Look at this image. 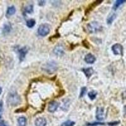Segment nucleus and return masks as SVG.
I'll use <instances>...</instances> for the list:
<instances>
[{"label": "nucleus", "mask_w": 126, "mask_h": 126, "mask_svg": "<svg viewBox=\"0 0 126 126\" xmlns=\"http://www.w3.org/2000/svg\"><path fill=\"white\" fill-rule=\"evenodd\" d=\"M96 95H97V92H96V91L94 90L91 91V92H90L88 93V97L90 98V100H94V99L96 98Z\"/></svg>", "instance_id": "f3484780"}, {"label": "nucleus", "mask_w": 126, "mask_h": 126, "mask_svg": "<svg viewBox=\"0 0 126 126\" xmlns=\"http://www.w3.org/2000/svg\"><path fill=\"white\" fill-rule=\"evenodd\" d=\"M0 126H8V125L7 124V123L5 121L1 120V121H0Z\"/></svg>", "instance_id": "393cba45"}, {"label": "nucleus", "mask_w": 126, "mask_h": 126, "mask_svg": "<svg viewBox=\"0 0 126 126\" xmlns=\"http://www.w3.org/2000/svg\"><path fill=\"white\" fill-rule=\"evenodd\" d=\"M75 124V122L71 120H67L66 122H64L61 124V126H74Z\"/></svg>", "instance_id": "aec40b11"}, {"label": "nucleus", "mask_w": 126, "mask_h": 126, "mask_svg": "<svg viewBox=\"0 0 126 126\" xmlns=\"http://www.w3.org/2000/svg\"><path fill=\"white\" fill-rule=\"evenodd\" d=\"M116 16L117 15L115 13H113V14H111L110 15H109V16L107 18V22L108 24H111V23L113 22V20L115 19Z\"/></svg>", "instance_id": "dca6fc26"}, {"label": "nucleus", "mask_w": 126, "mask_h": 126, "mask_svg": "<svg viewBox=\"0 0 126 126\" xmlns=\"http://www.w3.org/2000/svg\"><path fill=\"white\" fill-rule=\"evenodd\" d=\"M82 71L85 74V76L87 77V78H90L92 75L94 73V70L92 67H87V68H83Z\"/></svg>", "instance_id": "f8f14e48"}, {"label": "nucleus", "mask_w": 126, "mask_h": 126, "mask_svg": "<svg viewBox=\"0 0 126 126\" xmlns=\"http://www.w3.org/2000/svg\"><path fill=\"white\" fill-rule=\"evenodd\" d=\"M122 97L123 99H126V90L122 93Z\"/></svg>", "instance_id": "bb28decb"}, {"label": "nucleus", "mask_w": 126, "mask_h": 126, "mask_svg": "<svg viewBox=\"0 0 126 126\" xmlns=\"http://www.w3.org/2000/svg\"><path fill=\"white\" fill-rule=\"evenodd\" d=\"M112 50L115 55L123 56V46L120 44H115L112 47Z\"/></svg>", "instance_id": "423d86ee"}, {"label": "nucleus", "mask_w": 126, "mask_h": 126, "mask_svg": "<svg viewBox=\"0 0 126 126\" xmlns=\"http://www.w3.org/2000/svg\"><path fill=\"white\" fill-rule=\"evenodd\" d=\"M125 2H126V0H118V1H116L115 4H113V10H116L119 8V6L122 4L123 3H124Z\"/></svg>", "instance_id": "2eb2a0df"}, {"label": "nucleus", "mask_w": 126, "mask_h": 126, "mask_svg": "<svg viewBox=\"0 0 126 126\" xmlns=\"http://www.w3.org/2000/svg\"><path fill=\"white\" fill-rule=\"evenodd\" d=\"M18 126H26L27 125V119L25 117H20L18 119Z\"/></svg>", "instance_id": "ddd939ff"}, {"label": "nucleus", "mask_w": 126, "mask_h": 126, "mask_svg": "<svg viewBox=\"0 0 126 126\" xmlns=\"http://www.w3.org/2000/svg\"><path fill=\"white\" fill-rule=\"evenodd\" d=\"M28 48L27 47H23L21 49H20L18 51V55H19V59H20V61H23V60L25 58V56L27 55L28 52Z\"/></svg>", "instance_id": "6e6552de"}, {"label": "nucleus", "mask_w": 126, "mask_h": 126, "mask_svg": "<svg viewBox=\"0 0 126 126\" xmlns=\"http://www.w3.org/2000/svg\"><path fill=\"white\" fill-rule=\"evenodd\" d=\"M35 126H46L47 125V120L44 117H39L35 121Z\"/></svg>", "instance_id": "9b49d317"}, {"label": "nucleus", "mask_w": 126, "mask_h": 126, "mask_svg": "<svg viewBox=\"0 0 126 126\" xmlns=\"http://www.w3.org/2000/svg\"><path fill=\"white\" fill-rule=\"evenodd\" d=\"M16 12V8L14 6H10L8 8L7 11H6V15L8 16H12Z\"/></svg>", "instance_id": "4468645a"}, {"label": "nucleus", "mask_w": 126, "mask_h": 126, "mask_svg": "<svg viewBox=\"0 0 126 126\" xmlns=\"http://www.w3.org/2000/svg\"><path fill=\"white\" fill-rule=\"evenodd\" d=\"M8 103L11 106H17L21 102V98L19 94L16 92H10L7 98Z\"/></svg>", "instance_id": "f257e3e1"}, {"label": "nucleus", "mask_w": 126, "mask_h": 126, "mask_svg": "<svg viewBox=\"0 0 126 126\" xmlns=\"http://www.w3.org/2000/svg\"><path fill=\"white\" fill-rule=\"evenodd\" d=\"M25 12L27 13H32L33 12V6L32 4H30L29 6H27L25 9Z\"/></svg>", "instance_id": "6ab92c4d"}, {"label": "nucleus", "mask_w": 126, "mask_h": 126, "mask_svg": "<svg viewBox=\"0 0 126 126\" xmlns=\"http://www.w3.org/2000/svg\"><path fill=\"white\" fill-rule=\"evenodd\" d=\"M86 29L90 33H94L100 32L102 30V27L98 22L93 21L87 25Z\"/></svg>", "instance_id": "7ed1b4c3"}, {"label": "nucleus", "mask_w": 126, "mask_h": 126, "mask_svg": "<svg viewBox=\"0 0 126 126\" xmlns=\"http://www.w3.org/2000/svg\"><path fill=\"white\" fill-rule=\"evenodd\" d=\"M42 69L49 75H51L57 71V64L55 61H51L47 62V63H45L44 64H43V66H42Z\"/></svg>", "instance_id": "f03ea898"}, {"label": "nucleus", "mask_w": 126, "mask_h": 126, "mask_svg": "<svg viewBox=\"0 0 126 126\" xmlns=\"http://www.w3.org/2000/svg\"><path fill=\"white\" fill-rule=\"evenodd\" d=\"M54 53L58 56H62L64 54V48L62 45H57L54 49Z\"/></svg>", "instance_id": "1a4fd4ad"}, {"label": "nucleus", "mask_w": 126, "mask_h": 126, "mask_svg": "<svg viewBox=\"0 0 126 126\" xmlns=\"http://www.w3.org/2000/svg\"><path fill=\"white\" fill-rule=\"evenodd\" d=\"M3 110V103L2 101H0V119L1 118Z\"/></svg>", "instance_id": "5701e85b"}, {"label": "nucleus", "mask_w": 126, "mask_h": 126, "mask_svg": "<svg viewBox=\"0 0 126 126\" xmlns=\"http://www.w3.org/2000/svg\"><path fill=\"white\" fill-rule=\"evenodd\" d=\"M106 117V113L105 112V109L103 107H98L96 110V118L97 120H103Z\"/></svg>", "instance_id": "39448f33"}, {"label": "nucleus", "mask_w": 126, "mask_h": 126, "mask_svg": "<svg viewBox=\"0 0 126 126\" xmlns=\"http://www.w3.org/2000/svg\"><path fill=\"white\" fill-rule=\"evenodd\" d=\"M86 92H87V88L86 87H82L81 89L80 94H79V98H81L83 96H85V94H86Z\"/></svg>", "instance_id": "412c9836"}, {"label": "nucleus", "mask_w": 126, "mask_h": 126, "mask_svg": "<svg viewBox=\"0 0 126 126\" xmlns=\"http://www.w3.org/2000/svg\"><path fill=\"white\" fill-rule=\"evenodd\" d=\"M50 27L49 24L47 23H44V24L40 25L38 28V34L41 37H45L50 32Z\"/></svg>", "instance_id": "20e7f679"}, {"label": "nucleus", "mask_w": 126, "mask_h": 126, "mask_svg": "<svg viewBox=\"0 0 126 126\" xmlns=\"http://www.w3.org/2000/svg\"><path fill=\"white\" fill-rule=\"evenodd\" d=\"M1 93H2V88L0 87V94H1Z\"/></svg>", "instance_id": "c756f323"}, {"label": "nucleus", "mask_w": 126, "mask_h": 126, "mask_svg": "<svg viewBox=\"0 0 126 126\" xmlns=\"http://www.w3.org/2000/svg\"><path fill=\"white\" fill-rule=\"evenodd\" d=\"M118 123H119V122H113V123H109V125H110V126H112V125L118 124Z\"/></svg>", "instance_id": "cd10ccee"}, {"label": "nucleus", "mask_w": 126, "mask_h": 126, "mask_svg": "<svg viewBox=\"0 0 126 126\" xmlns=\"http://www.w3.org/2000/svg\"><path fill=\"white\" fill-rule=\"evenodd\" d=\"M59 102H56V101H51L48 104V107H47V110L50 113H54L56 111L57 108L59 107Z\"/></svg>", "instance_id": "0eeeda50"}, {"label": "nucleus", "mask_w": 126, "mask_h": 126, "mask_svg": "<svg viewBox=\"0 0 126 126\" xmlns=\"http://www.w3.org/2000/svg\"><path fill=\"white\" fill-rule=\"evenodd\" d=\"M96 61V57L92 54L89 53L86 54L85 57V61L88 64H93Z\"/></svg>", "instance_id": "9d476101"}, {"label": "nucleus", "mask_w": 126, "mask_h": 126, "mask_svg": "<svg viewBox=\"0 0 126 126\" xmlns=\"http://www.w3.org/2000/svg\"><path fill=\"white\" fill-rule=\"evenodd\" d=\"M45 4H46V1H39V5L40 6H44Z\"/></svg>", "instance_id": "a878e982"}, {"label": "nucleus", "mask_w": 126, "mask_h": 126, "mask_svg": "<svg viewBox=\"0 0 126 126\" xmlns=\"http://www.w3.org/2000/svg\"><path fill=\"white\" fill-rule=\"evenodd\" d=\"M11 30V25L10 24H6L4 25V29H3V32L4 33H8Z\"/></svg>", "instance_id": "4be33fe9"}, {"label": "nucleus", "mask_w": 126, "mask_h": 126, "mask_svg": "<svg viewBox=\"0 0 126 126\" xmlns=\"http://www.w3.org/2000/svg\"><path fill=\"white\" fill-rule=\"evenodd\" d=\"M27 26L29 28H32L35 25V20L34 19H30V20H27Z\"/></svg>", "instance_id": "a211bd4d"}, {"label": "nucleus", "mask_w": 126, "mask_h": 126, "mask_svg": "<svg viewBox=\"0 0 126 126\" xmlns=\"http://www.w3.org/2000/svg\"><path fill=\"white\" fill-rule=\"evenodd\" d=\"M98 125H104V123H97V122H94V123L88 124V126H98Z\"/></svg>", "instance_id": "b1692460"}, {"label": "nucleus", "mask_w": 126, "mask_h": 126, "mask_svg": "<svg viewBox=\"0 0 126 126\" xmlns=\"http://www.w3.org/2000/svg\"><path fill=\"white\" fill-rule=\"evenodd\" d=\"M124 113L126 115V105L124 107Z\"/></svg>", "instance_id": "c85d7f7f"}]
</instances>
